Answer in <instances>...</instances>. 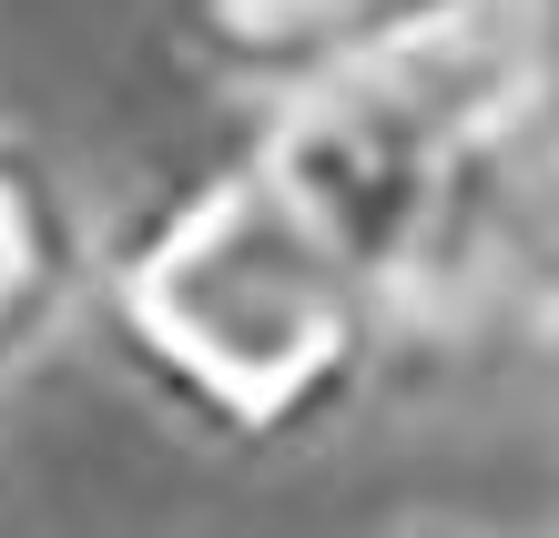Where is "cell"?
<instances>
[{"label":"cell","instance_id":"cell-1","mask_svg":"<svg viewBox=\"0 0 559 538\" xmlns=\"http://www.w3.org/2000/svg\"><path fill=\"white\" fill-rule=\"evenodd\" d=\"M92 325L143 407L224 457L316 447L397 366L377 254L275 122L163 174L103 234Z\"/></svg>","mask_w":559,"mask_h":538},{"label":"cell","instance_id":"cell-2","mask_svg":"<svg viewBox=\"0 0 559 538\" xmlns=\"http://www.w3.org/2000/svg\"><path fill=\"white\" fill-rule=\"evenodd\" d=\"M499 0H163V41L193 82H224L265 112L325 103L397 61L478 31Z\"/></svg>","mask_w":559,"mask_h":538},{"label":"cell","instance_id":"cell-3","mask_svg":"<svg viewBox=\"0 0 559 538\" xmlns=\"http://www.w3.org/2000/svg\"><path fill=\"white\" fill-rule=\"evenodd\" d=\"M92 275H103V234H92L61 153L0 122V407L92 315Z\"/></svg>","mask_w":559,"mask_h":538},{"label":"cell","instance_id":"cell-4","mask_svg":"<svg viewBox=\"0 0 559 538\" xmlns=\"http://www.w3.org/2000/svg\"><path fill=\"white\" fill-rule=\"evenodd\" d=\"M509 41H519L530 122H539V143L559 153V0H509Z\"/></svg>","mask_w":559,"mask_h":538},{"label":"cell","instance_id":"cell-5","mask_svg":"<svg viewBox=\"0 0 559 538\" xmlns=\"http://www.w3.org/2000/svg\"><path fill=\"white\" fill-rule=\"evenodd\" d=\"M377 538H499V528H468V518H407V528H377Z\"/></svg>","mask_w":559,"mask_h":538},{"label":"cell","instance_id":"cell-6","mask_svg":"<svg viewBox=\"0 0 559 538\" xmlns=\"http://www.w3.org/2000/svg\"><path fill=\"white\" fill-rule=\"evenodd\" d=\"M549 356H559V346H549Z\"/></svg>","mask_w":559,"mask_h":538}]
</instances>
